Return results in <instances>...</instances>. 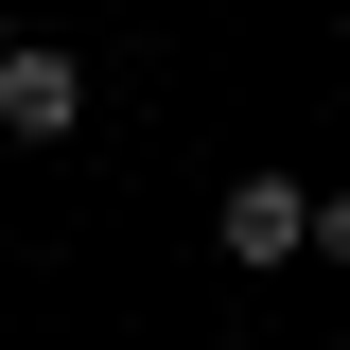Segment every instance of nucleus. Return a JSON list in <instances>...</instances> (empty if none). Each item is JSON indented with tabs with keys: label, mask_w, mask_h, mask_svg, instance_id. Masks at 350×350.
Masks as SVG:
<instances>
[{
	"label": "nucleus",
	"mask_w": 350,
	"mask_h": 350,
	"mask_svg": "<svg viewBox=\"0 0 350 350\" xmlns=\"http://www.w3.org/2000/svg\"><path fill=\"white\" fill-rule=\"evenodd\" d=\"M211 245H228V280H280V262H315V193L298 175H228Z\"/></svg>",
	"instance_id": "f257e3e1"
},
{
	"label": "nucleus",
	"mask_w": 350,
	"mask_h": 350,
	"mask_svg": "<svg viewBox=\"0 0 350 350\" xmlns=\"http://www.w3.org/2000/svg\"><path fill=\"white\" fill-rule=\"evenodd\" d=\"M70 123H88V70H70L53 36H0V140H36V158H53Z\"/></svg>",
	"instance_id": "f03ea898"
},
{
	"label": "nucleus",
	"mask_w": 350,
	"mask_h": 350,
	"mask_svg": "<svg viewBox=\"0 0 350 350\" xmlns=\"http://www.w3.org/2000/svg\"><path fill=\"white\" fill-rule=\"evenodd\" d=\"M315 262H350V193H315Z\"/></svg>",
	"instance_id": "7ed1b4c3"
},
{
	"label": "nucleus",
	"mask_w": 350,
	"mask_h": 350,
	"mask_svg": "<svg viewBox=\"0 0 350 350\" xmlns=\"http://www.w3.org/2000/svg\"><path fill=\"white\" fill-rule=\"evenodd\" d=\"M333 18H350V0H333Z\"/></svg>",
	"instance_id": "20e7f679"
}]
</instances>
